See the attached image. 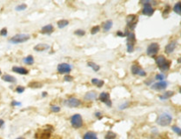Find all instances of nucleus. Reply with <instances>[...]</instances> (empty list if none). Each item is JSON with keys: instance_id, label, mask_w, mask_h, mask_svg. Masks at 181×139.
Masks as SVG:
<instances>
[{"instance_id": "7ed1b4c3", "label": "nucleus", "mask_w": 181, "mask_h": 139, "mask_svg": "<svg viewBox=\"0 0 181 139\" xmlns=\"http://www.w3.org/2000/svg\"><path fill=\"white\" fill-rule=\"evenodd\" d=\"M172 121V117L171 114H169L168 113H163L162 114H160L157 118V124L160 125V126H163V127H165V126H168L171 124Z\"/></svg>"}, {"instance_id": "6e6552de", "label": "nucleus", "mask_w": 181, "mask_h": 139, "mask_svg": "<svg viewBox=\"0 0 181 139\" xmlns=\"http://www.w3.org/2000/svg\"><path fill=\"white\" fill-rule=\"evenodd\" d=\"M72 70V66L68 64L63 63V64H59L58 65V71L60 74H66V73H70Z\"/></svg>"}, {"instance_id": "58836bf2", "label": "nucleus", "mask_w": 181, "mask_h": 139, "mask_svg": "<svg viewBox=\"0 0 181 139\" xmlns=\"http://www.w3.org/2000/svg\"><path fill=\"white\" fill-rule=\"evenodd\" d=\"M0 35H1V36H6V35H7V29H6V28H3V29L0 31Z\"/></svg>"}, {"instance_id": "8fccbe9b", "label": "nucleus", "mask_w": 181, "mask_h": 139, "mask_svg": "<svg viewBox=\"0 0 181 139\" xmlns=\"http://www.w3.org/2000/svg\"><path fill=\"white\" fill-rule=\"evenodd\" d=\"M2 74V71H1V70H0V75Z\"/></svg>"}, {"instance_id": "ea45409f", "label": "nucleus", "mask_w": 181, "mask_h": 139, "mask_svg": "<svg viewBox=\"0 0 181 139\" xmlns=\"http://www.w3.org/2000/svg\"><path fill=\"white\" fill-rule=\"evenodd\" d=\"M12 106H20L21 103H20V102H18V101H12Z\"/></svg>"}, {"instance_id": "a19ab883", "label": "nucleus", "mask_w": 181, "mask_h": 139, "mask_svg": "<svg viewBox=\"0 0 181 139\" xmlns=\"http://www.w3.org/2000/svg\"><path fill=\"white\" fill-rule=\"evenodd\" d=\"M117 35H118V36H120V37H124V36H125V34H123L121 31H118Z\"/></svg>"}, {"instance_id": "473e14b6", "label": "nucleus", "mask_w": 181, "mask_h": 139, "mask_svg": "<svg viewBox=\"0 0 181 139\" xmlns=\"http://www.w3.org/2000/svg\"><path fill=\"white\" fill-rule=\"evenodd\" d=\"M172 130H173L175 133H177L179 136H180L181 137V129L180 128H179L178 126H172Z\"/></svg>"}, {"instance_id": "2f4dec72", "label": "nucleus", "mask_w": 181, "mask_h": 139, "mask_svg": "<svg viewBox=\"0 0 181 139\" xmlns=\"http://www.w3.org/2000/svg\"><path fill=\"white\" fill-rule=\"evenodd\" d=\"M100 30V27L99 26H95L91 28V34L92 35H96V33H98Z\"/></svg>"}, {"instance_id": "e433bc0d", "label": "nucleus", "mask_w": 181, "mask_h": 139, "mask_svg": "<svg viewBox=\"0 0 181 139\" xmlns=\"http://www.w3.org/2000/svg\"><path fill=\"white\" fill-rule=\"evenodd\" d=\"M64 79L66 82H72V80H73V77H72V76H70V75H66V76H65Z\"/></svg>"}, {"instance_id": "c756f323", "label": "nucleus", "mask_w": 181, "mask_h": 139, "mask_svg": "<svg viewBox=\"0 0 181 139\" xmlns=\"http://www.w3.org/2000/svg\"><path fill=\"white\" fill-rule=\"evenodd\" d=\"M50 138V133L48 132L47 130L43 131L40 136V139H49Z\"/></svg>"}, {"instance_id": "79ce46f5", "label": "nucleus", "mask_w": 181, "mask_h": 139, "mask_svg": "<svg viewBox=\"0 0 181 139\" xmlns=\"http://www.w3.org/2000/svg\"><path fill=\"white\" fill-rule=\"evenodd\" d=\"M128 106V103H125V104H123L121 106H120V109H124V108H126V107H127Z\"/></svg>"}, {"instance_id": "72a5a7b5", "label": "nucleus", "mask_w": 181, "mask_h": 139, "mask_svg": "<svg viewBox=\"0 0 181 139\" xmlns=\"http://www.w3.org/2000/svg\"><path fill=\"white\" fill-rule=\"evenodd\" d=\"M74 35H78V36H83V35H85V31L81 30V29H78L74 32Z\"/></svg>"}, {"instance_id": "ddd939ff", "label": "nucleus", "mask_w": 181, "mask_h": 139, "mask_svg": "<svg viewBox=\"0 0 181 139\" xmlns=\"http://www.w3.org/2000/svg\"><path fill=\"white\" fill-rule=\"evenodd\" d=\"M149 3H150V2H149ZM149 3L144 4V7H143V9H142V13H143L144 15H146V16H152L153 13H154V9L152 8L151 4H149Z\"/></svg>"}, {"instance_id": "a878e982", "label": "nucleus", "mask_w": 181, "mask_h": 139, "mask_svg": "<svg viewBox=\"0 0 181 139\" xmlns=\"http://www.w3.org/2000/svg\"><path fill=\"white\" fill-rule=\"evenodd\" d=\"M88 66L90 67L91 69H93L94 71H98V70H100V66L97 65L96 64H95L94 62H88Z\"/></svg>"}, {"instance_id": "9d476101", "label": "nucleus", "mask_w": 181, "mask_h": 139, "mask_svg": "<svg viewBox=\"0 0 181 139\" xmlns=\"http://www.w3.org/2000/svg\"><path fill=\"white\" fill-rule=\"evenodd\" d=\"M167 85H168L167 82H165V81H159L157 83L153 84L151 88L153 90H155V91H162V90H164L167 87Z\"/></svg>"}, {"instance_id": "39448f33", "label": "nucleus", "mask_w": 181, "mask_h": 139, "mask_svg": "<svg viewBox=\"0 0 181 139\" xmlns=\"http://www.w3.org/2000/svg\"><path fill=\"white\" fill-rule=\"evenodd\" d=\"M71 124L74 129H80L83 125V120L82 116L79 114H73L71 118Z\"/></svg>"}, {"instance_id": "a211bd4d", "label": "nucleus", "mask_w": 181, "mask_h": 139, "mask_svg": "<svg viewBox=\"0 0 181 139\" xmlns=\"http://www.w3.org/2000/svg\"><path fill=\"white\" fill-rule=\"evenodd\" d=\"M12 71L18 73V74H20V75H28V70L24 68V67H18V66H14L12 67Z\"/></svg>"}, {"instance_id": "1a4fd4ad", "label": "nucleus", "mask_w": 181, "mask_h": 139, "mask_svg": "<svg viewBox=\"0 0 181 139\" xmlns=\"http://www.w3.org/2000/svg\"><path fill=\"white\" fill-rule=\"evenodd\" d=\"M131 71L134 75H139L141 77H145L147 75L146 71L142 69L140 66L136 65V64H133L131 67Z\"/></svg>"}, {"instance_id": "2eb2a0df", "label": "nucleus", "mask_w": 181, "mask_h": 139, "mask_svg": "<svg viewBox=\"0 0 181 139\" xmlns=\"http://www.w3.org/2000/svg\"><path fill=\"white\" fill-rule=\"evenodd\" d=\"M177 46V42L176 41H172L169 44H167V46L165 47V53L166 54H171L174 51V49H176Z\"/></svg>"}, {"instance_id": "6ab92c4d", "label": "nucleus", "mask_w": 181, "mask_h": 139, "mask_svg": "<svg viewBox=\"0 0 181 139\" xmlns=\"http://www.w3.org/2000/svg\"><path fill=\"white\" fill-rule=\"evenodd\" d=\"M2 79L4 80V81H5V82H8V83H16V81H17V79L14 77H12V76H11V75H8V74H5V75H3L2 76Z\"/></svg>"}, {"instance_id": "de8ad7c7", "label": "nucleus", "mask_w": 181, "mask_h": 139, "mask_svg": "<svg viewBox=\"0 0 181 139\" xmlns=\"http://www.w3.org/2000/svg\"><path fill=\"white\" fill-rule=\"evenodd\" d=\"M16 139H25V138H18Z\"/></svg>"}, {"instance_id": "5701e85b", "label": "nucleus", "mask_w": 181, "mask_h": 139, "mask_svg": "<svg viewBox=\"0 0 181 139\" xmlns=\"http://www.w3.org/2000/svg\"><path fill=\"white\" fill-rule=\"evenodd\" d=\"M91 82H92V84L94 85H96V86H97V87H102L104 85V82L103 81V80H101V79H97V78H93L92 80H91Z\"/></svg>"}, {"instance_id": "37998d69", "label": "nucleus", "mask_w": 181, "mask_h": 139, "mask_svg": "<svg viewBox=\"0 0 181 139\" xmlns=\"http://www.w3.org/2000/svg\"><path fill=\"white\" fill-rule=\"evenodd\" d=\"M4 120L0 119V128H2V127L4 126Z\"/></svg>"}, {"instance_id": "20e7f679", "label": "nucleus", "mask_w": 181, "mask_h": 139, "mask_svg": "<svg viewBox=\"0 0 181 139\" xmlns=\"http://www.w3.org/2000/svg\"><path fill=\"white\" fill-rule=\"evenodd\" d=\"M30 39V35L28 34H18V35L12 36L9 41L12 44H19V43H23Z\"/></svg>"}, {"instance_id": "423d86ee", "label": "nucleus", "mask_w": 181, "mask_h": 139, "mask_svg": "<svg viewBox=\"0 0 181 139\" xmlns=\"http://www.w3.org/2000/svg\"><path fill=\"white\" fill-rule=\"evenodd\" d=\"M138 22V18L136 15L134 14H130L126 17V24L128 26V28L132 30H134L137 25Z\"/></svg>"}, {"instance_id": "bb28decb", "label": "nucleus", "mask_w": 181, "mask_h": 139, "mask_svg": "<svg viewBox=\"0 0 181 139\" xmlns=\"http://www.w3.org/2000/svg\"><path fill=\"white\" fill-rule=\"evenodd\" d=\"M173 11H174L177 14L181 15V2H178V3L174 5Z\"/></svg>"}, {"instance_id": "b1692460", "label": "nucleus", "mask_w": 181, "mask_h": 139, "mask_svg": "<svg viewBox=\"0 0 181 139\" xmlns=\"http://www.w3.org/2000/svg\"><path fill=\"white\" fill-rule=\"evenodd\" d=\"M112 21L111 20H106L104 24H103V28H104V30L105 32H108L109 30L112 28Z\"/></svg>"}, {"instance_id": "f03ea898", "label": "nucleus", "mask_w": 181, "mask_h": 139, "mask_svg": "<svg viewBox=\"0 0 181 139\" xmlns=\"http://www.w3.org/2000/svg\"><path fill=\"white\" fill-rule=\"evenodd\" d=\"M155 63L162 71H167L171 67V62L168 61L163 56H158L155 58Z\"/></svg>"}, {"instance_id": "49530a36", "label": "nucleus", "mask_w": 181, "mask_h": 139, "mask_svg": "<svg viewBox=\"0 0 181 139\" xmlns=\"http://www.w3.org/2000/svg\"><path fill=\"white\" fill-rule=\"evenodd\" d=\"M178 63H179V64H181V57L180 59H178Z\"/></svg>"}, {"instance_id": "c03bdc74", "label": "nucleus", "mask_w": 181, "mask_h": 139, "mask_svg": "<svg viewBox=\"0 0 181 139\" xmlns=\"http://www.w3.org/2000/svg\"><path fill=\"white\" fill-rule=\"evenodd\" d=\"M96 116L101 118V113H100V112H96Z\"/></svg>"}, {"instance_id": "393cba45", "label": "nucleus", "mask_w": 181, "mask_h": 139, "mask_svg": "<svg viewBox=\"0 0 181 139\" xmlns=\"http://www.w3.org/2000/svg\"><path fill=\"white\" fill-rule=\"evenodd\" d=\"M69 25V21L66 20H61L59 21H58V28H66V26Z\"/></svg>"}, {"instance_id": "dca6fc26", "label": "nucleus", "mask_w": 181, "mask_h": 139, "mask_svg": "<svg viewBox=\"0 0 181 139\" xmlns=\"http://www.w3.org/2000/svg\"><path fill=\"white\" fill-rule=\"evenodd\" d=\"M97 98V93L95 92V91H90V92H88L85 96H84V99L86 101H94Z\"/></svg>"}, {"instance_id": "f257e3e1", "label": "nucleus", "mask_w": 181, "mask_h": 139, "mask_svg": "<svg viewBox=\"0 0 181 139\" xmlns=\"http://www.w3.org/2000/svg\"><path fill=\"white\" fill-rule=\"evenodd\" d=\"M125 35L126 36V48L129 53L133 52L134 49V44L136 42V38L134 32H128V30L125 31Z\"/></svg>"}, {"instance_id": "4468645a", "label": "nucleus", "mask_w": 181, "mask_h": 139, "mask_svg": "<svg viewBox=\"0 0 181 139\" xmlns=\"http://www.w3.org/2000/svg\"><path fill=\"white\" fill-rule=\"evenodd\" d=\"M54 31V28L52 25L49 24V25H46L44 27H42V30H41V33L42 34H44V35H50L52 32Z\"/></svg>"}, {"instance_id": "f704fd0d", "label": "nucleus", "mask_w": 181, "mask_h": 139, "mask_svg": "<svg viewBox=\"0 0 181 139\" xmlns=\"http://www.w3.org/2000/svg\"><path fill=\"white\" fill-rule=\"evenodd\" d=\"M50 110H51L52 112H54V113H58V112L60 111V107L58 106H52L50 107Z\"/></svg>"}, {"instance_id": "7c9ffc66", "label": "nucleus", "mask_w": 181, "mask_h": 139, "mask_svg": "<svg viewBox=\"0 0 181 139\" xmlns=\"http://www.w3.org/2000/svg\"><path fill=\"white\" fill-rule=\"evenodd\" d=\"M26 8H27V4H20L17 5L15 9H16V11H18V12H21V11H24Z\"/></svg>"}, {"instance_id": "a18cd8bd", "label": "nucleus", "mask_w": 181, "mask_h": 139, "mask_svg": "<svg viewBox=\"0 0 181 139\" xmlns=\"http://www.w3.org/2000/svg\"><path fill=\"white\" fill-rule=\"evenodd\" d=\"M47 95H48V93H46V92H43V93H42V96L43 98H44V97H46Z\"/></svg>"}, {"instance_id": "9b49d317", "label": "nucleus", "mask_w": 181, "mask_h": 139, "mask_svg": "<svg viewBox=\"0 0 181 139\" xmlns=\"http://www.w3.org/2000/svg\"><path fill=\"white\" fill-rule=\"evenodd\" d=\"M65 104L67 106H69V107H78V106H80L81 102H80V100H78L76 98H70L67 101H66Z\"/></svg>"}, {"instance_id": "4c0bfd02", "label": "nucleus", "mask_w": 181, "mask_h": 139, "mask_svg": "<svg viewBox=\"0 0 181 139\" xmlns=\"http://www.w3.org/2000/svg\"><path fill=\"white\" fill-rule=\"evenodd\" d=\"M24 91H25V88H24L23 86H18V87L16 88V92H17L18 93H22Z\"/></svg>"}, {"instance_id": "f8f14e48", "label": "nucleus", "mask_w": 181, "mask_h": 139, "mask_svg": "<svg viewBox=\"0 0 181 139\" xmlns=\"http://www.w3.org/2000/svg\"><path fill=\"white\" fill-rule=\"evenodd\" d=\"M99 100L104 102V104H106L108 106H111V101L109 100V94L108 93H102L99 96Z\"/></svg>"}, {"instance_id": "4be33fe9", "label": "nucleus", "mask_w": 181, "mask_h": 139, "mask_svg": "<svg viewBox=\"0 0 181 139\" xmlns=\"http://www.w3.org/2000/svg\"><path fill=\"white\" fill-rule=\"evenodd\" d=\"M28 87L33 88V89H38V88L42 87V84L38 81H32L28 84Z\"/></svg>"}, {"instance_id": "cd10ccee", "label": "nucleus", "mask_w": 181, "mask_h": 139, "mask_svg": "<svg viewBox=\"0 0 181 139\" xmlns=\"http://www.w3.org/2000/svg\"><path fill=\"white\" fill-rule=\"evenodd\" d=\"M24 63L26 64H28V65H31L34 64V57L32 56H28L27 57L24 58Z\"/></svg>"}, {"instance_id": "f3484780", "label": "nucleus", "mask_w": 181, "mask_h": 139, "mask_svg": "<svg viewBox=\"0 0 181 139\" xmlns=\"http://www.w3.org/2000/svg\"><path fill=\"white\" fill-rule=\"evenodd\" d=\"M50 49V46L48 44H45V43H41V44H37L36 46H35L34 49L36 51L38 52H42V51H46Z\"/></svg>"}, {"instance_id": "aec40b11", "label": "nucleus", "mask_w": 181, "mask_h": 139, "mask_svg": "<svg viewBox=\"0 0 181 139\" xmlns=\"http://www.w3.org/2000/svg\"><path fill=\"white\" fill-rule=\"evenodd\" d=\"M175 94V93L173 92V91H168V92H165L163 95H161L159 98H160V100H168V99H170V98H172L173 95Z\"/></svg>"}, {"instance_id": "412c9836", "label": "nucleus", "mask_w": 181, "mask_h": 139, "mask_svg": "<svg viewBox=\"0 0 181 139\" xmlns=\"http://www.w3.org/2000/svg\"><path fill=\"white\" fill-rule=\"evenodd\" d=\"M83 139H98V138H97V135L95 132L88 131L83 136Z\"/></svg>"}, {"instance_id": "0eeeda50", "label": "nucleus", "mask_w": 181, "mask_h": 139, "mask_svg": "<svg viewBox=\"0 0 181 139\" xmlns=\"http://www.w3.org/2000/svg\"><path fill=\"white\" fill-rule=\"evenodd\" d=\"M158 51H159V44L156 42H153L149 44L147 49V54L150 56H155L158 53Z\"/></svg>"}, {"instance_id": "c85d7f7f", "label": "nucleus", "mask_w": 181, "mask_h": 139, "mask_svg": "<svg viewBox=\"0 0 181 139\" xmlns=\"http://www.w3.org/2000/svg\"><path fill=\"white\" fill-rule=\"evenodd\" d=\"M117 138L116 133L112 132V131H108L105 135V139H115Z\"/></svg>"}, {"instance_id": "c9c22d12", "label": "nucleus", "mask_w": 181, "mask_h": 139, "mask_svg": "<svg viewBox=\"0 0 181 139\" xmlns=\"http://www.w3.org/2000/svg\"><path fill=\"white\" fill-rule=\"evenodd\" d=\"M164 75H163V74H157L156 76H155V79H157V80H159V81H163V79H164Z\"/></svg>"}, {"instance_id": "09e8293b", "label": "nucleus", "mask_w": 181, "mask_h": 139, "mask_svg": "<svg viewBox=\"0 0 181 139\" xmlns=\"http://www.w3.org/2000/svg\"><path fill=\"white\" fill-rule=\"evenodd\" d=\"M180 93H181V87H180Z\"/></svg>"}]
</instances>
